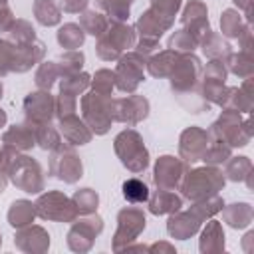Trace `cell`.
Wrapping results in <instances>:
<instances>
[{"label":"cell","mask_w":254,"mask_h":254,"mask_svg":"<svg viewBox=\"0 0 254 254\" xmlns=\"http://www.w3.org/2000/svg\"><path fill=\"white\" fill-rule=\"evenodd\" d=\"M14 12L10 10V6H8V2H0V34L4 32V34H8V30L12 28V24H14Z\"/></svg>","instance_id":"f5cc1de1"},{"label":"cell","mask_w":254,"mask_h":254,"mask_svg":"<svg viewBox=\"0 0 254 254\" xmlns=\"http://www.w3.org/2000/svg\"><path fill=\"white\" fill-rule=\"evenodd\" d=\"M103 230V218L95 212L83 214V218H75L71 222V228L67 232V246L73 252H89L95 238Z\"/></svg>","instance_id":"4fadbf2b"},{"label":"cell","mask_w":254,"mask_h":254,"mask_svg":"<svg viewBox=\"0 0 254 254\" xmlns=\"http://www.w3.org/2000/svg\"><path fill=\"white\" fill-rule=\"evenodd\" d=\"M252 171V161L248 157H228L224 163V177L228 181H244L248 177V173Z\"/></svg>","instance_id":"ab89813d"},{"label":"cell","mask_w":254,"mask_h":254,"mask_svg":"<svg viewBox=\"0 0 254 254\" xmlns=\"http://www.w3.org/2000/svg\"><path fill=\"white\" fill-rule=\"evenodd\" d=\"M181 4H183V0H151V6H149V8H153V10H157L159 14H163V16H167V18H173V20H175V16H177L179 10H181Z\"/></svg>","instance_id":"f907efd6"},{"label":"cell","mask_w":254,"mask_h":254,"mask_svg":"<svg viewBox=\"0 0 254 254\" xmlns=\"http://www.w3.org/2000/svg\"><path fill=\"white\" fill-rule=\"evenodd\" d=\"M230 155H232V147L228 143H224L222 139L208 133V145H206V151H204L200 161L204 165H216L218 167V165H224Z\"/></svg>","instance_id":"4dcf8cb0"},{"label":"cell","mask_w":254,"mask_h":254,"mask_svg":"<svg viewBox=\"0 0 254 254\" xmlns=\"http://www.w3.org/2000/svg\"><path fill=\"white\" fill-rule=\"evenodd\" d=\"M0 2H8V0H0Z\"/></svg>","instance_id":"e7e4bbea"},{"label":"cell","mask_w":254,"mask_h":254,"mask_svg":"<svg viewBox=\"0 0 254 254\" xmlns=\"http://www.w3.org/2000/svg\"><path fill=\"white\" fill-rule=\"evenodd\" d=\"M36 216H38L36 214V204L32 200H26V198L14 200L8 208V224L12 228H22L26 224H32Z\"/></svg>","instance_id":"f1b7e54d"},{"label":"cell","mask_w":254,"mask_h":254,"mask_svg":"<svg viewBox=\"0 0 254 254\" xmlns=\"http://www.w3.org/2000/svg\"><path fill=\"white\" fill-rule=\"evenodd\" d=\"M224 183H226V177L216 165H204V167L189 169L183 175L179 189L183 198L196 202V200H204L208 196L218 194L224 189Z\"/></svg>","instance_id":"3957f363"},{"label":"cell","mask_w":254,"mask_h":254,"mask_svg":"<svg viewBox=\"0 0 254 254\" xmlns=\"http://www.w3.org/2000/svg\"><path fill=\"white\" fill-rule=\"evenodd\" d=\"M238 44H240L242 52H252V28H250V22H246L242 32L238 34Z\"/></svg>","instance_id":"11a10c76"},{"label":"cell","mask_w":254,"mask_h":254,"mask_svg":"<svg viewBox=\"0 0 254 254\" xmlns=\"http://www.w3.org/2000/svg\"><path fill=\"white\" fill-rule=\"evenodd\" d=\"M0 167L6 169V149H4L2 143H0Z\"/></svg>","instance_id":"91938a15"},{"label":"cell","mask_w":254,"mask_h":254,"mask_svg":"<svg viewBox=\"0 0 254 254\" xmlns=\"http://www.w3.org/2000/svg\"><path fill=\"white\" fill-rule=\"evenodd\" d=\"M175 24L173 18H167L163 14H159L157 10L153 8H147L139 18H137V24H135V32L139 34L141 40H153V42H159L161 36L171 30V26Z\"/></svg>","instance_id":"44dd1931"},{"label":"cell","mask_w":254,"mask_h":254,"mask_svg":"<svg viewBox=\"0 0 254 254\" xmlns=\"http://www.w3.org/2000/svg\"><path fill=\"white\" fill-rule=\"evenodd\" d=\"M113 101L111 95L87 91L81 95V119L95 135H105L113 123Z\"/></svg>","instance_id":"52a82bcc"},{"label":"cell","mask_w":254,"mask_h":254,"mask_svg":"<svg viewBox=\"0 0 254 254\" xmlns=\"http://www.w3.org/2000/svg\"><path fill=\"white\" fill-rule=\"evenodd\" d=\"M89 0H60V10L67 12V14H81L83 10H87Z\"/></svg>","instance_id":"db71d44e"},{"label":"cell","mask_w":254,"mask_h":254,"mask_svg":"<svg viewBox=\"0 0 254 254\" xmlns=\"http://www.w3.org/2000/svg\"><path fill=\"white\" fill-rule=\"evenodd\" d=\"M2 93H4V87H2V81H0V99H2Z\"/></svg>","instance_id":"6125c7cd"},{"label":"cell","mask_w":254,"mask_h":254,"mask_svg":"<svg viewBox=\"0 0 254 254\" xmlns=\"http://www.w3.org/2000/svg\"><path fill=\"white\" fill-rule=\"evenodd\" d=\"M181 24H183V28H185L196 42H200L202 36L210 30L206 4L200 2V0H189V4H187L185 10H183Z\"/></svg>","instance_id":"d6986e66"},{"label":"cell","mask_w":254,"mask_h":254,"mask_svg":"<svg viewBox=\"0 0 254 254\" xmlns=\"http://www.w3.org/2000/svg\"><path fill=\"white\" fill-rule=\"evenodd\" d=\"M83 62H85V56H83L81 50H67V52H64V54L56 60L60 77L69 75V73H75V71H81Z\"/></svg>","instance_id":"f35d334b"},{"label":"cell","mask_w":254,"mask_h":254,"mask_svg":"<svg viewBox=\"0 0 254 254\" xmlns=\"http://www.w3.org/2000/svg\"><path fill=\"white\" fill-rule=\"evenodd\" d=\"M244 24L246 22L242 20L238 10H234V8L222 10V14H220V32H222L224 38H238Z\"/></svg>","instance_id":"60d3db41"},{"label":"cell","mask_w":254,"mask_h":254,"mask_svg":"<svg viewBox=\"0 0 254 254\" xmlns=\"http://www.w3.org/2000/svg\"><path fill=\"white\" fill-rule=\"evenodd\" d=\"M147 202H149V212L155 214V216H161V214L177 212L183 206V196H179L175 190L157 189L155 192L149 194Z\"/></svg>","instance_id":"cb8c5ba5"},{"label":"cell","mask_w":254,"mask_h":254,"mask_svg":"<svg viewBox=\"0 0 254 254\" xmlns=\"http://www.w3.org/2000/svg\"><path fill=\"white\" fill-rule=\"evenodd\" d=\"M224 64H226V69L230 71V73H234V75H238V77H250L252 73H254V58H252V52H238V54H230L226 60H224Z\"/></svg>","instance_id":"836d02e7"},{"label":"cell","mask_w":254,"mask_h":254,"mask_svg":"<svg viewBox=\"0 0 254 254\" xmlns=\"http://www.w3.org/2000/svg\"><path fill=\"white\" fill-rule=\"evenodd\" d=\"M149 252H151V254H163V252H167V254H175L177 250H175V246L169 244V242H155V244L149 246Z\"/></svg>","instance_id":"9f6ffc18"},{"label":"cell","mask_w":254,"mask_h":254,"mask_svg":"<svg viewBox=\"0 0 254 254\" xmlns=\"http://www.w3.org/2000/svg\"><path fill=\"white\" fill-rule=\"evenodd\" d=\"M133 2L135 0H95L99 10H103L107 14V18L117 20V22H127Z\"/></svg>","instance_id":"8d00e7d4"},{"label":"cell","mask_w":254,"mask_h":254,"mask_svg":"<svg viewBox=\"0 0 254 254\" xmlns=\"http://www.w3.org/2000/svg\"><path fill=\"white\" fill-rule=\"evenodd\" d=\"M198 48H202V52H204V56H206L208 60H222V62H224V60L232 54L230 42L224 40L222 34L212 32V30H208V32L202 36V40L198 42Z\"/></svg>","instance_id":"484cf974"},{"label":"cell","mask_w":254,"mask_h":254,"mask_svg":"<svg viewBox=\"0 0 254 254\" xmlns=\"http://www.w3.org/2000/svg\"><path fill=\"white\" fill-rule=\"evenodd\" d=\"M6 149V175H8V181L20 189L22 192H28V194H40L46 187V181H44V171H42V165L26 155V153H16L8 147Z\"/></svg>","instance_id":"7a4b0ae2"},{"label":"cell","mask_w":254,"mask_h":254,"mask_svg":"<svg viewBox=\"0 0 254 254\" xmlns=\"http://www.w3.org/2000/svg\"><path fill=\"white\" fill-rule=\"evenodd\" d=\"M77 109V97L71 95V93H65V91H60L58 97H56V117L62 119V117H67V115H73Z\"/></svg>","instance_id":"681fc988"},{"label":"cell","mask_w":254,"mask_h":254,"mask_svg":"<svg viewBox=\"0 0 254 254\" xmlns=\"http://www.w3.org/2000/svg\"><path fill=\"white\" fill-rule=\"evenodd\" d=\"M121 189H123L125 200L131 202V204H143V202H147V198H149V194H151L147 183L141 181V179H137V177L127 179Z\"/></svg>","instance_id":"d590c367"},{"label":"cell","mask_w":254,"mask_h":254,"mask_svg":"<svg viewBox=\"0 0 254 254\" xmlns=\"http://www.w3.org/2000/svg\"><path fill=\"white\" fill-rule=\"evenodd\" d=\"M149 99L137 93H131L127 97H119L113 101V121L125 123L129 127L141 123L149 115Z\"/></svg>","instance_id":"9a60e30c"},{"label":"cell","mask_w":254,"mask_h":254,"mask_svg":"<svg viewBox=\"0 0 254 254\" xmlns=\"http://www.w3.org/2000/svg\"><path fill=\"white\" fill-rule=\"evenodd\" d=\"M56 79H60V71H58L56 62H40V65L36 69V75H34V81H36L38 89L50 91L54 87Z\"/></svg>","instance_id":"7bdbcfd3"},{"label":"cell","mask_w":254,"mask_h":254,"mask_svg":"<svg viewBox=\"0 0 254 254\" xmlns=\"http://www.w3.org/2000/svg\"><path fill=\"white\" fill-rule=\"evenodd\" d=\"M238 8H242L244 10V14H246V22H250L252 20V0H232Z\"/></svg>","instance_id":"6f0895ef"},{"label":"cell","mask_w":254,"mask_h":254,"mask_svg":"<svg viewBox=\"0 0 254 254\" xmlns=\"http://www.w3.org/2000/svg\"><path fill=\"white\" fill-rule=\"evenodd\" d=\"M14 244L18 250L28 254H44L50 248V234L46 228L38 224H26L22 228H16Z\"/></svg>","instance_id":"ac0fdd59"},{"label":"cell","mask_w":254,"mask_h":254,"mask_svg":"<svg viewBox=\"0 0 254 254\" xmlns=\"http://www.w3.org/2000/svg\"><path fill=\"white\" fill-rule=\"evenodd\" d=\"M34 127V137H36V145L44 151H52L56 149L60 143H62V135H60V129L52 123V121H46V123H32Z\"/></svg>","instance_id":"f546056e"},{"label":"cell","mask_w":254,"mask_h":254,"mask_svg":"<svg viewBox=\"0 0 254 254\" xmlns=\"http://www.w3.org/2000/svg\"><path fill=\"white\" fill-rule=\"evenodd\" d=\"M252 105H254L252 95H248L242 87H228L226 99H224V103H222V107L234 109V111H238V113H250V111H252Z\"/></svg>","instance_id":"74e56055"},{"label":"cell","mask_w":254,"mask_h":254,"mask_svg":"<svg viewBox=\"0 0 254 254\" xmlns=\"http://www.w3.org/2000/svg\"><path fill=\"white\" fill-rule=\"evenodd\" d=\"M12 71V44L0 38V77Z\"/></svg>","instance_id":"816d5d0a"},{"label":"cell","mask_w":254,"mask_h":254,"mask_svg":"<svg viewBox=\"0 0 254 254\" xmlns=\"http://www.w3.org/2000/svg\"><path fill=\"white\" fill-rule=\"evenodd\" d=\"M91 83V75L85 73V71H75V73H69V75H64L60 79V91H65V93H71V95H81Z\"/></svg>","instance_id":"b9f144b4"},{"label":"cell","mask_w":254,"mask_h":254,"mask_svg":"<svg viewBox=\"0 0 254 254\" xmlns=\"http://www.w3.org/2000/svg\"><path fill=\"white\" fill-rule=\"evenodd\" d=\"M83 42H85V32L75 22H67L58 30V44L65 50H79Z\"/></svg>","instance_id":"d6a6232c"},{"label":"cell","mask_w":254,"mask_h":254,"mask_svg":"<svg viewBox=\"0 0 254 254\" xmlns=\"http://www.w3.org/2000/svg\"><path fill=\"white\" fill-rule=\"evenodd\" d=\"M36 204V214L44 220L54 222H73L77 218V208L71 196L64 194L62 190H46L40 192Z\"/></svg>","instance_id":"9c48e42d"},{"label":"cell","mask_w":254,"mask_h":254,"mask_svg":"<svg viewBox=\"0 0 254 254\" xmlns=\"http://www.w3.org/2000/svg\"><path fill=\"white\" fill-rule=\"evenodd\" d=\"M206 145H208V131L196 125H190L179 137V157L187 165L198 163L206 151Z\"/></svg>","instance_id":"e0dca14e"},{"label":"cell","mask_w":254,"mask_h":254,"mask_svg":"<svg viewBox=\"0 0 254 254\" xmlns=\"http://www.w3.org/2000/svg\"><path fill=\"white\" fill-rule=\"evenodd\" d=\"M115 155L121 165L131 173H143L149 167V149L145 147L143 137L135 129H123L113 141Z\"/></svg>","instance_id":"8992f818"},{"label":"cell","mask_w":254,"mask_h":254,"mask_svg":"<svg viewBox=\"0 0 254 254\" xmlns=\"http://www.w3.org/2000/svg\"><path fill=\"white\" fill-rule=\"evenodd\" d=\"M224 206V200L214 194V196H208L204 200H196L190 204L189 210H177L173 214H169V220H167V232L177 238V240H187V238H192L204 220L212 218L214 214H218Z\"/></svg>","instance_id":"6da1fadb"},{"label":"cell","mask_w":254,"mask_h":254,"mask_svg":"<svg viewBox=\"0 0 254 254\" xmlns=\"http://www.w3.org/2000/svg\"><path fill=\"white\" fill-rule=\"evenodd\" d=\"M6 187H8V175H6V169L0 167V194L6 190Z\"/></svg>","instance_id":"680465c9"},{"label":"cell","mask_w":254,"mask_h":254,"mask_svg":"<svg viewBox=\"0 0 254 254\" xmlns=\"http://www.w3.org/2000/svg\"><path fill=\"white\" fill-rule=\"evenodd\" d=\"M177 58H179V52L167 48V50H163L159 54L149 56L147 58V64H145V69L153 77H169V73H171Z\"/></svg>","instance_id":"83f0119b"},{"label":"cell","mask_w":254,"mask_h":254,"mask_svg":"<svg viewBox=\"0 0 254 254\" xmlns=\"http://www.w3.org/2000/svg\"><path fill=\"white\" fill-rule=\"evenodd\" d=\"M133 46H135V28H131L127 22L109 20L107 30L97 38L95 52L105 62H117Z\"/></svg>","instance_id":"5b68a950"},{"label":"cell","mask_w":254,"mask_h":254,"mask_svg":"<svg viewBox=\"0 0 254 254\" xmlns=\"http://www.w3.org/2000/svg\"><path fill=\"white\" fill-rule=\"evenodd\" d=\"M34 40H38L34 26L28 20H14L12 28L8 30V42L10 44H28Z\"/></svg>","instance_id":"f6af8a7d"},{"label":"cell","mask_w":254,"mask_h":254,"mask_svg":"<svg viewBox=\"0 0 254 254\" xmlns=\"http://www.w3.org/2000/svg\"><path fill=\"white\" fill-rule=\"evenodd\" d=\"M58 121H60V123H58L60 135H62L69 145L77 147V145H87V143L91 141V137H93L91 129H89V127L85 125V121L79 119L75 113H73V115H67V117H62V119H58Z\"/></svg>","instance_id":"7402d4cb"},{"label":"cell","mask_w":254,"mask_h":254,"mask_svg":"<svg viewBox=\"0 0 254 254\" xmlns=\"http://www.w3.org/2000/svg\"><path fill=\"white\" fill-rule=\"evenodd\" d=\"M34 18L42 26H58L62 20V10L56 0H34Z\"/></svg>","instance_id":"1f68e13d"},{"label":"cell","mask_w":254,"mask_h":254,"mask_svg":"<svg viewBox=\"0 0 254 254\" xmlns=\"http://www.w3.org/2000/svg\"><path fill=\"white\" fill-rule=\"evenodd\" d=\"M167 48H169V50H175V52H179V54H185V52H194V50L198 48V42H196L185 28H181V30H175V32L171 34Z\"/></svg>","instance_id":"bcb514c9"},{"label":"cell","mask_w":254,"mask_h":254,"mask_svg":"<svg viewBox=\"0 0 254 254\" xmlns=\"http://www.w3.org/2000/svg\"><path fill=\"white\" fill-rule=\"evenodd\" d=\"M91 91L101 93V95H111V91L115 89V73L111 69H97L95 75L91 77Z\"/></svg>","instance_id":"7dc6e473"},{"label":"cell","mask_w":254,"mask_h":254,"mask_svg":"<svg viewBox=\"0 0 254 254\" xmlns=\"http://www.w3.org/2000/svg\"><path fill=\"white\" fill-rule=\"evenodd\" d=\"M79 214H91L99 206V194L93 189H77L71 196Z\"/></svg>","instance_id":"ee69618b"},{"label":"cell","mask_w":254,"mask_h":254,"mask_svg":"<svg viewBox=\"0 0 254 254\" xmlns=\"http://www.w3.org/2000/svg\"><path fill=\"white\" fill-rule=\"evenodd\" d=\"M46 46L40 40L28 44H12V71L26 73L40 62H44Z\"/></svg>","instance_id":"ffe728a7"},{"label":"cell","mask_w":254,"mask_h":254,"mask_svg":"<svg viewBox=\"0 0 254 254\" xmlns=\"http://www.w3.org/2000/svg\"><path fill=\"white\" fill-rule=\"evenodd\" d=\"M79 26L83 28L85 34H91V36L99 38L107 30L109 18H107V14L97 12V10H83L79 14Z\"/></svg>","instance_id":"e575fe53"},{"label":"cell","mask_w":254,"mask_h":254,"mask_svg":"<svg viewBox=\"0 0 254 254\" xmlns=\"http://www.w3.org/2000/svg\"><path fill=\"white\" fill-rule=\"evenodd\" d=\"M147 218L145 212L137 206H125L117 212V230L113 234V252H123L131 242L139 238V234L145 230Z\"/></svg>","instance_id":"8fae6325"},{"label":"cell","mask_w":254,"mask_h":254,"mask_svg":"<svg viewBox=\"0 0 254 254\" xmlns=\"http://www.w3.org/2000/svg\"><path fill=\"white\" fill-rule=\"evenodd\" d=\"M222 218L230 228H246L254 218V210L248 202H232L222 206Z\"/></svg>","instance_id":"4316f807"},{"label":"cell","mask_w":254,"mask_h":254,"mask_svg":"<svg viewBox=\"0 0 254 254\" xmlns=\"http://www.w3.org/2000/svg\"><path fill=\"white\" fill-rule=\"evenodd\" d=\"M6 121H8V115H6V111H4V109H0V127H4V125H6Z\"/></svg>","instance_id":"94428289"},{"label":"cell","mask_w":254,"mask_h":254,"mask_svg":"<svg viewBox=\"0 0 254 254\" xmlns=\"http://www.w3.org/2000/svg\"><path fill=\"white\" fill-rule=\"evenodd\" d=\"M187 171H189V165L181 157L161 155L153 167V183L157 185V189L177 190L181 185V179Z\"/></svg>","instance_id":"5bb4252c"},{"label":"cell","mask_w":254,"mask_h":254,"mask_svg":"<svg viewBox=\"0 0 254 254\" xmlns=\"http://www.w3.org/2000/svg\"><path fill=\"white\" fill-rule=\"evenodd\" d=\"M0 246H2V234H0Z\"/></svg>","instance_id":"be15d7a7"},{"label":"cell","mask_w":254,"mask_h":254,"mask_svg":"<svg viewBox=\"0 0 254 254\" xmlns=\"http://www.w3.org/2000/svg\"><path fill=\"white\" fill-rule=\"evenodd\" d=\"M208 133L222 139L230 147H246L252 139L254 129H252V121H250L248 113H246V117H242V113L222 107L220 117L210 125Z\"/></svg>","instance_id":"277c9868"},{"label":"cell","mask_w":254,"mask_h":254,"mask_svg":"<svg viewBox=\"0 0 254 254\" xmlns=\"http://www.w3.org/2000/svg\"><path fill=\"white\" fill-rule=\"evenodd\" d=\"M226 75H228V69H226V64L222 60H208L206 65H202L200 79L226 83Z\"/></svg>","instance_id":"c3c4849f"},{"label":"cell","mask_w":254,"mask_h":254,"mask_svg":"<svg viewBox=\"0 0 254 254\" xmlns=\"http://www.w3.org/2000/svg\"><path fill=\"white\" fill-rule=\"evenodd\" d=\"M50 175L67 185H73L83 177V163L75 147L67 141H62L56 149L50 151Z\"/></svg>","instance_id":"ba28073f"},{"label":"cell","mask_w":254,"mask_h":254,"mask_svg":"<svg viewBox=\"0 0 254 254\" xmlns=\"http://www.w3.org/2000/svg\"><path fill=\"white\" fill-rule=\"evenodd\" d=\"M145 64H147V60L141 54H137L135 50L125 52L117 60V65L113 69L115 87L123 93H135L139 83L145 79Z\"/></svg>","instance_id":"7c38bea8"},{"label":"cell","mask_w":254,"mask_h":254,"mask_svg":"<svg viewBox=\"0 0 254 254\" xmlns=\"http://www.w3.org/2000/svg\"><path fill=\"white\" fill-rule=\"evenodd\" d=\"M200 73H202V64L194 56V52L179 54V58L169 73L171 89L175 91V95H183V93L196 89L200 83Z\"/></svg>","instance_id":"30bf717a"},{"label":"cell","mask_w":254,"mask_h":254,"mask_svg":"<svg viewBox=\"0 0 254 254\" xmlns=\"http://www.w3.org/2000/svg\"><path fill=\"white\" fill-rule=\"evenodd\" d=\"M2 145L16 151V153H26L36 145V137H34V127L32 123L24 121L18 125H12L10 129L4 131L2 135Z\"/></svg>","instance_id":"603a6c76"},{"label":"cell","mask_w":254,"mask_h":254,"mask_svg":"<svg viewBox=\"0 0 254 254\" xmlns=\"http://www.w3.org/2000/svg\"><path fill=\"white\" fill-rule=\"evenodd\" d=\"M224 230L222 224L214 218H208L206 226L200 230V238H198V250L202 254H216V252H224Z\"/></svg>","instance_id":"d4e9b609"},{"label":"cell","mask_w":254,"mask_h":254,"mask_svg":"<svg viewBox=\"0 0 254 254\" xmlns=\"http://www.w3.org/2000/svg\"><path fill=\"white\" fill-rule=\"evenodd\" d=\"M24 117L28 123H46L56 117V97L46 91L38 89L26 95L24 99Z\"/></svg>","instance_id":"2e32d148"}]
</instances>
